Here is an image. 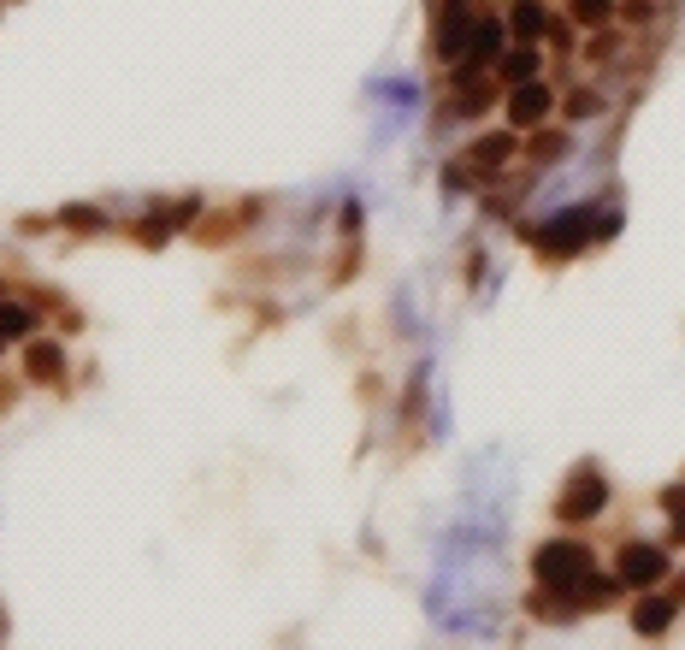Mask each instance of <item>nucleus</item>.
Segmentation results:
<instances>
[{
    "instance_id": "1",
    "label": "nucleus",
    "mask_w": 685,
    "mask_h": 650,
    "mask_svg": "<svg viewBox=\"0 0 685 650\" xmlns=\"http://www.w3.org/2000/svg\"><path fill=\"white\" fill-rule=\"evenodd\" d=\"M585 574H591V550H585V544L561 538V544H544V550H538V580L544 585L573 591V585H585Z\"/></svg>"
},
{
    "instance_id": "8",
    "label": "nucleus",
    "mask_w": 685,
    "mask_h": 650,
    "mask_svg": "<svg viewBox=\"0 0 685 650\" xmlns=\"http://www.w3.org/2000/svg\"><path fill=\"white\" fill-rule=\"evenodd\" d=\"M461 30H467V0H449V6H443V24H437V48L455 54V48H461Z\"/></svg>"
},
{
    "instance_id": "6",
    "label": "nucleus",
    "mask_w": 685,
    "mask_h": 650,
    "mask_svg": "<svg viewBox=\"0 0 685 650\" xmlns=\"http://www.w3.org/2000/svg\"><path fill=\"white\" fill-rule=\"evenodd\" d=\"M668 621H674V603H668V597H644V603H638V615H632V627H638L644 639H656Z\"/></svg>"
},
{
    "instance_id": "9",
    "label": "nucleus",
    "mask_w": 685,
    "mask_h": 650,
    "mask_svg": "<svg viewBox=\"0 0 685 650\" xmlns=\"http://www.w3.org/2000/svg\"><path fill=\"white\" fill-rule=\"evenodd\" d=\"M514 30L520 36H544V6L538 0H514Z\"/></svg>"
},
{
    "instance_id": "14",
    "label": "nucleus",
    "mask_w": 685,
    "mask_h": 650,
    "mask_svg": "<svg viewBox=\"0 0 685 650\" xmlns=\"http://www.w3.org/2000/svg\"><path fill=\"white\" fill-rule=\"evenodd\" d=\"M668 515H674V538L685 544V485H674V491H668Z\"/></svg>"
},
{
    "instance_id": "3",
    "label": "nucleus",
    "mask_w": 685,
    "mask_h": 650,
    "mask_svg": "<svg viewBox=\"0 0 685 650\" xmlns=\"http://www.w3.org/2000/svg\"><path fill=\"white\" fill-rule=\"evenodd\" d=\"M597 231H615V219H597V213H585V207H579V213H567L561 225L544 231V243H550V249H579V243H585V237H597Z\"/></svg>"
},
{
    "instance_id": "10",
    "label": "nucleus",
    "mask_w": 685,
    "mask_h": 650,
    "mask_svg": "<svg viewBox=\"0 0 685 650\" xmlns=\"http://www.w3.org/2000/svg\"><path fill=\"white\" fill-rule=\"evenodd\" d=\"M502 71H508V83H532V71H538V54H532V48H514V54L502 60Z\"/></svg>"
},
{
    "instance_id": "5",
    "label": "nucleus",
    "mask_w": 685,
    "mask_h": 650,
    "mask_svg": "<svg viewBox=\"0 0 685 650\" xmlns=\"http://www.w3.org/2000/svg\"><path fill=\"white\" fill-rule=\"evenodd\" d=\"M544 113H550V89L544 83H520V95L508 101V119L514 125H538Z\"/></svg>"
},
{
    "instance_id": "11",
    "label": "nucleus",
    "mask_w": 685,
    "mask_h": 650,
    "mask_svg": "<svg viewBox=\"0 0 685 650\" xmlns=\"http://www.w3.org/2000/svg\"><path fill=\"white\" fill-rule=\"evenodd\" d=\"M502 154H514V136H508V130H502V136H485V142L473 148V160H479V166H497Z\"/></svg>"
},
{
    "instance_id": "13",
    "label": "nucleus",
    "mask_w": 685,
    "mask_h": 650,
    "mask_svg": "<svg viewBox=\"0 0 685 650\" xmlns=\"http://www.w3.org/2000/svg\"><path fill=\"white\" fill-rule=\"evenodd\" d=\"M609 12H615V0H573V18L579 24H603Z\"/></svg>"
},
{
    "instance_id": "7",
    "label": "nucleus",
    "mask_w": 685,
    "mask_h": 650,
    "mask_svg": "<svg viewBox=\"0 0 685 650\" xmlns=\"http://www.w3.org/2000/svg\"><path fill=\"white\" fill-rule=\"evenodd\" d=\"M497 48H502V24L497 18H479L473 36H467V60H497Z\"/></svg>"
},
{
    "instance_id": "2",
    "label": "nucleus",
    "mask_w": 685,
    "mask_h": 650,
    "mask_svg": "<svg viewBox=\"0 0 685 650\" xmlns=\"http://www.w3.org/2000/svg\"><path fill=\"white\" fill-rule=\"evenodd\" d=\"M662 574H668V556L656 544H626L621 550V568H615L621 585H656Z\"/></svg>"
},
{
    "instance_id": "15",
    "label": "nucleus",
    "mask_w": 685,
    "mask_h": 650,
    "mask_svg": "<svg viewBox=\"0 0 685 650\" xmlns=\"http://www.w3.org/2000/svg\"><path fill=\"white\" fill-rule=\"evenodd\" d=\"M30 373H42V379H54V373H60V355H54V349H42V355L30 349Z\"/></svg>"
},
{
    "instance_id": "4",
    "label": "nucleus",
    "mask_w": 685,
    "mask_h": 650,
    "mask_svg": "<svg viewBox=\"0 0 685 650\" xmlns=\"http://www.w3.org/2000/svg\"><path fill=\"white\" fill-rule=\"evenodd\" d=\"M603 497H609V491H603V479H597V473H579V479H573V497H561V520L597 515V509H603Z\"/></svg>"
},
{
    "instance_id": "12",
    "label": "nucleus",
    "mask_w": 685,
    "mask_h": 650,
    "mask_svg": "<svg viewBox=\"0 0 685 650\" xmlns=\"http://www.w3.org/2000/svg\"><path fill=\"white\" fill-rule=\"evenodd\" d=\"M24 331H30V308H12L6 302L0 308V337H24Z\"/></svg>"
}]
</instances>
